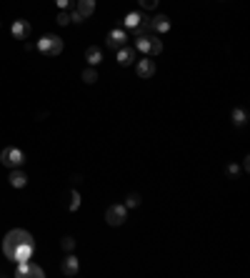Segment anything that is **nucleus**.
<instances>
[{"instance_id":"9b49d317","label":"nucleus","mask_w":250,"mask_h":278,"mask_svg":"<svg viewBox=\"0 0 250 278\" xmlns=\"http://www.w3.org/2000/svg\"><path fill=\"white\" fill-rule=\"evenodd\" d=\"M150 30H155V33H168V30H170V18H168V16H155V18H150Z\"/></svg>"},{"instance_id":"ddd939ff","label":"nucleus","mask_w":250,"mask_h":278,"mask_svg":"<svg viewBox=\"0 0 250 278\" xmlns=\"http://www.w3.org/2000/svg\"><path fill=\"white\" fill-rule=\"evenodd\" d=\"M143 20H145V18H143L140 13H128V16H125V20H123V26H125L128 30H135V33H138V30H140V26H143Z\"/></svg>"},{"instance_id":"f257e3e1","label":"nucleus","mask_w":250,"mask_h":278,"mask_svg":"<svg viewBox=\"0 0 250 278\" xmlns=\"http://www.w3.org/2000/svg\"><path fill=\"white\" fill-rule=\"evenodd\" d=\"M25 240H33V236L28 233V230H23V228H15V230H10L8 236H5V240H3V253L13 260L15 258V250L25 243Z\"/></svg>"},{"instance_id":"6ab92c4d","label":"nucleus","mask_w":250,"mask_h":278,"mask_svg":"<svg viewBox=\"0 0 250 278\" xmlns=\"http://www.w3.org/2000/svg\"><path fill=\"white\" fill-rule=\"evenodd\" d=\"M233 123L235 126H245L248 123V113L243 108H233Z\"/></svg>"},{"instance_id":"a211bd4d","label":"nucleus","mask_w":250,"mask_h":278,"mask_svg":"<svg viewBox=\"0 0 250 278\" xmlns=\"http://www.w3.org/2000/svg\"><path fill=\"white\" fill-rule=\"evenodd\" d=\"M163 53V40H158L155 36H150V48H148V56H160Z\"/></svg>"},{"instance_id":"5701e85b","label":"nucleus","mask_w":250,"mask_h":278,"mask_svg":"<svg viewBox=\"0 0 250 278\" xmlns=\"http://www.w3.org/2000/svg\"><path fill=\"white\" fill-rule=\"evenodd\" d=\"M60 246H63V250H68V253H73V250H75V238H73V236H65Z\"/></svg>"},{"instance_id":"f3484780","label":"nucleus","mask_w":250,"mask_h":278,"mask_svg":"<svg viewBox=\"0 0 250 278\" xmlns=\"http://www.w3.org/2000/svg\"><path fill=\"white\" fill-rule=\"evenodd\" d=\"M148 48H150V36H148V33H145V36H138V38H135V50H140V53L148 56Z\"/></svg>"},{"instance_id":"423d86ee","label":"nucleus","mask_w":250,"mask_h":278,"mask_svg":"<svg viewBox=\"0 0 250 278\" xmlns=\"http://www.w3.org/2000/svg\"><path fill=\"white\" fill-rule=\"evenodd\" d=\"M135 73H138L140 78H153V76H155V60H153L150 56L140 58L138 66H135Z\"/></svg>"},{"instance_id":"4468645a","label":"nucleus","mask_w":250,"mask_h":278,"mask_svg":"<svg viewBox=\"0 0 250 278\" xmlns=\"http://www.w3.org/2000/svg\"><path fill=\"white\" fill-rule=\"evenodd\" d=\"M118 63L120 66H130V63H135V48H118Z\"/></svg>"},{"instance_id":"4be33fe9","label":"nucleus","mask_w":250,"mask_h":278,"mask_svg":"<svg viewBox=\"0 0 250 278\" xmlns=\"http://www.w3.org/2000/svg\"><path fill=\"white\" fill-rule=\"evenodd\" d=\"M140 206V196L138 193H128V198H125V208H138Z\"/></svg>"},{"instance_id":"b1692460","label":"nucleus","mask_w":250,"mask_h":278,"mask_svg":"<svg viewBox=\"0 0 250 278\" xmlns=\"http://www.w3.org/2000/svg\"><path fill=\"white\" fill-rule=\"evenodd\" d=\"M55 20H58V26H70V23H73V20H70V13H68V10H60Z\"/></svg>"},{"instance_id":"1a4fd4ad","label":"nucleus","mask_w":250,"mask_h":278,"mask_svg":"<svg viewBox=\"0 0 250 278\" xmlns=\"http://www.w3.org/2000/svg\"><path fill=\"white\" fill-rule=\"evenodd\" d=\"M60 270H63V276H68V278H70V276H75V273L80 270V263H78V258H75L73 253H70V256H65V258L60 260Z\"/></svg>"},{"instance_id":"aec40b11","label":"nucleus","mask_w":250,"mask_h":278,"mask_svg":"<svg viewBox=\"0 0 250 278\" xmlns=\"http://www.w3.org/2000/svg\"><path fill=\"white\" fill-rule=\"evenodd\" d=\"M83 80H85V83H88V86H93V83H95V80H98V73H95V68H93V66H90V68H85V70H83Z\"/></svg>"},{"instance_id":"39448f33","label":"nucleus","mask_w":250,"mask_h":278,"mask_svg":"<svg viewBox=\"0 0 250 278\" xmlns=\"http://www.w3.org/2000/svg\"><path fill=\"white\" fill-rule=\"evenodd\" d=\"M125 218H128V208H125V206H110V208L105 210L108 226H123Z\"/></svg>"},{"instance_id":"9d476101","label":"nucleus","mask_w":250,"mask_h":278,"mask_svg":"<svg viewBox=\"0 0 250 278\" xmlns=\"http://www.w3.org/2000/svg\"><path fill=\"white\" fill-rule=\"evenodd\" d=\"M33 250H35V243L33 240H25L18 250H15V258H13V263H23V260H30L33 258Z\"/></svg>"},{"instance_id":"0eeeda50","label":"nucleus","mask_w":250,"mask_h":278,"mask_svg":"<svg viewBox=\"0 0 250 278\" xmlns=\"http://www.w3.org/2000/svg\"><path fill=\"white\" fill-rule=\"evenodd\" d=\"M125 40H128V36H125V30H110L108 36H105V46L108 48H113V50H118V48H123L125 46Z\"/></svg>"},{"instance_id":"6e6552de","label":"nucleus","mask_w":250,"mask_h":278,"mask_svg":"<svg viewBox=\"0 0 250 278\" xmlns=\"http://www.w3.org/2000/svg\"><path fill=\"white\" fill-rule=\"evenodd\" d=\"M30 30H33V26H30L28 20H13L10 33H13V38H15V40H25V38L30 36Z\"/></svg>"},{"instance_id":"7ed1b4c3","label":"nucleus","mask_w":250,"mask_h":278,"mask_svg":"<svg viewBox=\"0 0 250 278\" xmlns=\"http://www.w3.org/2000/svg\"><path fill=\"white\" fill-rule=\"evenodd\" d=\"M0 163L8 166V168H20L25 163V153L20 148H3V153H0Z\"/></svg>"},{"instance_id":"2eb2a0df","label":"nucleus","mask_w":250,"mask_h":278,"mask_svg":"<svg viewBox=\"0 0 250 278\" xmlns=\"http://www.w3.org/2000/svg\"><path fill=\"white\" fill-rule=\"evenodd\" d=\"M75 10H78L83 18H90V16L95 13V0H78Z\"/></svg>"},{"instance_id":"cd10ccee","label":"nucleus","mask_w":250,"mask_h":278,"mask_svg":"<svg viewBox=\"0 0 250 278\" xmlns=\"http://www.w3.org/2000/svg\"><path fill=\"white\" fill-rule=\"evenodd\" d=\"M0 26H3V23H0Z\"/></svg>"},{"instance_id":"bb28decb","label":"nucleus","mask_w":250,"mask_h":278,"mask_svg":"<svg viewBox=\"0 0 250 278\" xmlns=\"http://www.w3.org/2000/svg\"><path fill=\"white\" fill-rule=\"evenodd\" d=\"M238 173H240V168H238L235 163H230V166H228V176H238Z\"/></svg>"},{"instance_id":"412c9836","label":"nucleus","mask_w":250,"mask_h":278,"mask_svg":"<svg viewBox=\"0 0 250 278\" xmlns=\"http://www.w3.org/2000/svg\"><path fill=\"white\" fill-rule=\"evenodd\" d=\"M70 210H78L80 208V193L78 190H70V203H68Z\"/></svg>"},{"instance_id":"f03ea898","label":"nucleus","mask_w":250,"mask_h":278,"mask_svg":"<svg viewBox=\"0 0 250 278\" xmlns=\"http://www.w3.org/2000/svg\"><path fill=\"white\" fill-rule=\"evenodd\" d=\"M38 50L45 58H55V56L63 53V38H58V36H43L38 40Z\"/></svg>"},{"instance_id":"a878e982","label":"nucleus","mask_w":250,"mask_h":278,"mask_svg":"<svg viewBox=\"0 0 250 278\" xmlns=\"http://www.w3.org/2000/svg\"><path fill=\"white\" fill-rule=\"evenodd\" d=\"M55 6H58L60 10H68V8L73 6V0H55Z\"/></svg>"},{"instance_id":"20e7f679","label":"nucleus","mask_w":250,"mask_h":278,"mask_svg":"<svg viewBox=\"0 0 250 278\" xmlns=\"http://www.w3.org/2000/svg\"><path fill=\"white\" fill-rule=\"evenodd\" d=\"M15 276H18V278H43L45 270H43L40 266L30 263V260H23V263L15 266Z\"/></svg>"},{"instance_id":"393cba45","label":"nucleus","mask_w":250,"mask_h":278,"mask_svg":"<svg viewBox=\"0 0 250 278\" xmlns=\"http://www.w3.org/2000/svg\"><path fill=\"white\" fill-rule=\"evenodd\" d=\"M158 3H160V0H140V6H143L145 10H153V8H155Z\"/></svg>"},{"instance_id":"dca6fc26","label":"nucleus","mask_w":250,"mask_h":278,"mask_svg":"<svg viewBox=\"0 0 250 278\" xmlns=\"http://www.w3.org/2000/svg\"><path fill=\"white\" fill-rule=\"evenodd\" d=\"M85 60H88V63L95 68V66L103 60V50H100V48H95V46H90V48L85 50Z\"/></svg>"},{"instance_id":"f8f14e48","label":"nucleus","mask_w":250,"mask_h":278,"mask_svg":"<svg viewBox=\"0 0 250 278\" xmlns=\"http://www.w3.org/2000/svg\"><path fill=\"white\" fill-rule=\"evenodd\" d=\"M8 180H10L13 188H25V186H28V176H25L20 168H10V178H8Z\"/></svg>"}]
</instances>
